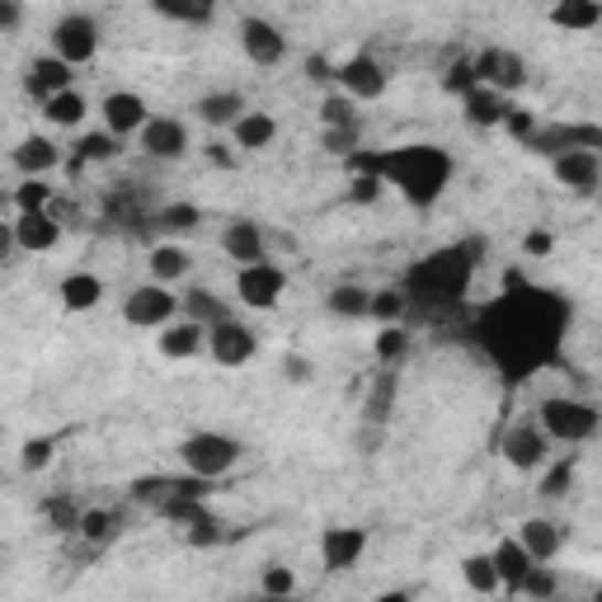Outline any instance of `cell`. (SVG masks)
I'll return each mask as SVG.
<instances>
[{
  "mask_svg": "<svg viewBox=\"0 0 602 602\" xmlns=\"http://www.w3.org/2000/svg\"><path fill=\"white\" fill-rule=\"evenodd\" d=\"M565 321H570V307L527 288L523 297H504L499 307H490L481 334L504 372H537L541 363L556 358V334Z\"/></svg>",
  "mask_w": 602,
  "mask_h": 602,
  "instance_id": "1",
  "label": "cell"
},
{
  "mask_svg": "<svg viewBox=\"0 0 602 602\" xmlns=\"http://www.w3.org/2000/svg\"><path fill=\"white\" fill-rule=\"evenodd\" d=\"M344 170L377 174L381 184H396L405 193V203L433 207L452 180V155L433 147V141H410V147H391V151H358L344 161Z\"/></svg>",
  "mask_w": 602,
  "mask_h": 602,
  "instance_id": "2",
  "label": "cell"
},
{
  "mask_svg": "<svg viewBox=\"0 0 602 602\" xmlns=\"http://www.w3.org/2000/svg\"><path fill=\"white\" fill-rule=\"evenodd\" d=\"M475 245H466V250H438L429 255L423 264H415L410 269V292L405 297H423V301H462L466 282H471V269H475Z\"/></svg>",
  "mask_w": 602,
  "mask_h": 602,
  "instance_id": "3",
  "label": "cell"
},
{
  "mask_svg": "<svg viewBox=\"0 0 602 602\" xmlns=\"http://www.w3.org/2000/svg\"><path fill=\"white\" fill-rule=\"evenodd\" d=\"M537 419H541L546 438H551V442H570V448H574V442H589V438L602 433V410H598V405H589V400H574V396L541 400Z\"/></svg>",
  "mask_w": 602,
  "mask_h": 602,
  "instance_id": "4",
  "label": "cell"
},
{
  "mask_svg": "<svg viewBox=\"0 0 602 602\" xmlns=\"http://www.w3.org/2000/svg\"><path fill=\"white\" fill-rule=\"evenodd\" d=\"M240 442L236 438H226V433H189L180 442V462L189 466V475H198V481H217V475H226L236 462H240Z\"/></svg>",
  "mask_w": 602,
  "mask_h": 602,
  "instance_id": "5",
  "label": "cell"
},
{
  "mask_svg": "<svg viewBox=\"0 0 602 602\" xmlns=\"http://www.w3.org/2000/svg\"><path fill=\"white\" fill-rule=\"evenodd\" d=\"M180 311H184V297H174L161 282H141V288H132L128 301H122V321L132 330H165L180 321Z\"/></svg>",
  "mask_w": 602,
  "mask_h": 602,
  "instance_id": "6",
  "label": "cell"
},
{
  "mask_svg": "<svg viewBox=\"0 0 602 602\" xmlns=\"http://www.w3.org/2000/svg\"><path fill=\"white\" fill-rule=\"evenodd\" d=\"M52 57H62L66 66H90L99 57V20L85 10H71L52 24Z\"/></svg>",
  "mask_w": 602,
  "mask_h": 602,
  "instance_id": "7",
  "label": "cell"
},
{
  "mask_svg": "<svg viewBox=\"0 0 602 602\" xmlns=\"http://www.w3.org/2000/svg\"><path fill=\"white\" fill-rule=\"evenodd\" d=\"M471 62H475V80L504 99H513L527 85V62L513 47H485L481 57H471Z\"/></svg>",
  "mask_w": 602,
  "mask_h": 602,
  "instance_id": "8",
  "label": "cell"
},
{
  "mask_svg": "<svg viewBox=\"0 0 602 602\" xmlns=\"http://www.w3.org/2000/svg\"><path fill=\"white\" fill-rule=\"evenodd\" d=\"M282 292H288V273H282L273 259L245 264V269L236 273V297H240L250 311H273L278 301H282Z\"/></svg>",
  "mask_w": 602,
  "mask_h": 602,
  "instance_id": "9",
  "label": "cell"
},
{
  "mask_svg": "<svg viewBox=\"0 0 602 602\" xmlns=\"http://www.w3.org/2000/svg\"><path fill=\"white\" fill-rule=\"evenodd\" d=\"M499 452H504V462L513 466V471H541L546 462H551V438H546V429L541 423H513V429L504 433V442H499Z\"/></svg>",
  "mask_w": 602,
  "mask_h": 602,
  "instance_id": "10",
  "label": "cell"
},
{
  "mask_svg": "<svg viewBox=\"0 0 602 602\" xmlns=\"http://www.w3.org/2000/svg\"><path fill=\"white\" fill-rule=\"evenodd\" d=\"M240 47H245V57L264 71L288 62V33H282L273 20H264V14H245L240 20Z\"/></svg>",
  "mask_w": 602,
  "mask_h": 602,
  "instance_id": "11",
  "label": "cell"
},
{
  "mask_svg": "<svg viewBox=\"0 0 602 602\" xmlns=\"http://www.w3.org/2000/svg\"><path fill=\"white\" fill-rule=\"evenodd\" d=\"M334 80H340V90L348 99H381L386 85H391L386 66L372 57V52H353V57H344L340 71H334Z\"/></svg>",
  "mask_w": 602,
  "mask_h": 602,
  "instance_id": "12",
  "label": "cell"
},
{
  "mask_svg": "<svg viewBox=\"0 0 602 602\" xmlns=\"http://www.w3.org/2000/svg\"><path fill=\"white\" fill-rule=\"evenodd\" d=\"M99 118H104V132H114L122 141V137H141V128H147L155 114L147 109V99L137 90H114V95H104Z\"/></svg>",
  "mask_w": 602,
  "mask_h": 602,
  "instance_id": "13",
  "label": "cell"
},
{
  "mask_svg": "<svg viewBox=\"0 0 602 602\" xmlns=\"http://www.w3.org/2000/svg\"><path fill=\"white\" fill-rule=\"evenodd\" d=\"M207 353L217 367H245V363H255V353H259V334L240 321H226L217 330H207Z\"/></svg>",
  "mask_w": 602,
  "mask_h": 602,
  "instance_id": "14",
  "label": "cell"
},
{
  "mask_svg": "<svg viewBox=\"0 0 602 602\" xmlns=\"http://www.w3.org/2000/svg\"><path fill=\"white\" fill-rule=\"evenodd\" d=\"M10 236H14V245H20L24 255H52L62 245L66 226L52 217V212H24V217L10 222Z\"/></svg>",
  "mask_w": 602,
  "mask_h": 602,
  "instance_id": "15",
  "label": "cell"
},
{
  "mask_svg": "<svg viewBox=\"0 0 602 602\" xmlns=\"http://www.w3.org/2000/svg\"><path fill=\"white\" fill-rule=\"evenodd\" d=\"M363 556H367V533H363V527H325V533H321V565L330 574L358 570Z\"/></svg>",
  "mask_w": 602,
  "mask_h": 602,
  "instance_id": "16",
  "label": "cell"
},
{
  "mask_svg": "<svg viewBox=\"0 0 602 602\" xmlns=\"http://www.w3.org/2000/svg\"><path fill=\"white\" fill-rule=\"evenodd\" d=\"M141 151L155 155V161H184L189 155V128L180 118H170V114H155L147 128H141Z\"/></svg>",
  "mask_w": 602,
  "mask_h": 602,
  "instance_id": "17",
  "label": "cell"
},
{
  "mask_svg": "<svg viewBox=\"0 0 602 602\" xmlns=\"http://www.w3.org/2000/svg\"><path fill=\"white\" fill-rule=\"evenodd\" d=\"M24 90L39 99V104H47V99H57V95H66V90H76V66H66L62 57H33L29 62V76H24Z\"/></svg>",
  "mask_w": 602,
  "mask_h": 602,
  "instance_id": "18",
  "label": "cell"
},
{
  "mask_svg": "<svg viewBox=\"0 0 602 602\" xmlns=\"http://www.w3.org/2000/svg\"><path fill=\"white\" fill-rule=\"evenodd\" d=\"M551 174L570 193H598V184H602V155H593V151H565V155H556V161H551Z\"/></svg>",
  "mask_w": 602,
  "mask_h": 602,
  "instance_id": "19",
  "label": "cell"
},
{
  "mask_svg": "<svg viewBox=\"0 0 602 602\" xmlns=\"http://www.w3.org/2000/svg\"><path fill=\"white\" fill-rule=\"evenodd\" d=\"M490 560H494V570H499V583H504V593H523V583H527V574H533V565H537L533 556H527V546L518 541V533L494 541Z\"/></svg>",
  "mask_w": 602,
  "mask_h": 602,
  "instance_id": "20",
  "label": "cell"
},
{
  "mask_svg": "<svg viewBox=\"0 0 602 602\" xmlns=\"http://www.w3.org/2000/svg\"><path fill=\"white\" fill-rule=\"evenodd\" d=\"M10 161H14V170H20L24 180H47V174L62 165V147H57L52 137H39V132H33V137H24L20 147L10 151Z\"/></svg>",
  "mask_w": 602,
  "mask_h": 602,
  "instance_id": "21",
  "label": "cell"
},
{
  "mask_svg": "<svg viewBox=\"0 0 602 602\" xmlns=\"http://www.w3.org/2000/svg\"><path fill=\"white\" fill-rule=\"evenodd\" d=\"M222 250H226V259H236L240 269H245V264H264V259H269V250H264V226L250 222V217L226 222V232H222Z\"/></svg>",
  "mask_w": 602,
  "mask_h": 602,
  "instance_id": "22",
  "label": "cell"
},
{
  "mask_svg": "<svg viewBox=\"0 0 602 602\" xmlns=\"http://www.w3.org/2000/svg\"><path fill=\"white\" fill-rule=\"evenodd\" d=\"M155 348L165 353L170 363H184V358H198V353L207 348V330L198 321H189V315H180L174 325L161 330V340H155Z\"/></svg>",
  "mask_w": 602,
  "mask_h": 602,
  "instance_id": "23",
  "label": "cell"
},
{
  "mask_svg": "<svg viewBox=\"0 0 602 602\" xmlns=\"http://www.w3.org/2000/svg\"><path fill=\"white\" fill-rule=\"evenodd\" d=\"M518 541L527 546V556H533L537 565H551L560 556V546H565V527L551 523V518H527L518 527Z\"/></svg>",
  "mask_w": 602,
  "mask_h": 602,
  "instance_id": "24",
  "label": "cell"
},
{
  "mask_svg": "<svg viewBox=\"0 0 602 602\" xmlns=\"http://www.w3.org/2000/svg\"><path fill=\"white\" fill-rule=\"evenodd\" d=\"M193 114H198V118L207 122V128H226V132H232L236 122H240L245 114H250V109H245L240 90H212V95L198 99V109H193Z\"/></svg>",
  "mask_w": 602,
  "mask_h": 602,
  "instance_id": "25",
  "label": "cell"
},
{
  "mask_svg": "<svg viewBox=\"0 0 602 602\" xmlns=\"http://www.w3.org/2000/svg\"><path fill=\"white\" fill-rule=\"evenodd\" d=\"M462 109H466V122H471V128H504L513 99L485 90V85H475V90L462 99Z\"/></svg>",
  "mask_w": 602,
  "mask_h": 602,
  "instance_id": "26",
  "label": "cell"
},
{
  "mask_svg": "<svg viewBox=\"0 0 602 602\" xmlns=\"http://www.w3.org/2000/svg\"><path fill=\"white\" fill-rule=\"evenodd\" d=\"M57 297H62V307L71 315H85V311H95L99 301H104V278H95V273H66Z\"/></svg>",
  "mask_w": 602,
  "mask_h": 602,
  "instance_id": "27",
  "label": "cell"
},
{
  "mask_svg": "<svg viewBox=\"0 0 602 602\" xmlns=\"http://www.w3.org/2000/svg\"><path fill=\"white\" fill-rule=\"evenodd\" d=\"M184 315H189V321H198L203 330H217L226 321H236L232 307H226V301L212 292V288H189L184 292Z\"/></svg>",
  "mask_w": 602,
  "mask_h": 602,
  "instance_id": "28",
  "label": "cell"
},
{
  "mask_svg": "<svg viewBox=\"0 0 602 602\" xmlns=\"http://www.w3.org/2000/svg\"><path fill=\"white\" fill-rule=\"evenodd\" d=\"M232 141L240 151H264V147H273L278 141V118L273 114H264V109H250L236 128H232Z\"/></svg>",
  "mask_w": 602,
  "mask_h": 602,
  "instance_id": "29",
  "label": "cell"
},
{
  "mask_svg": "<svg viewBox=\"0 0 602 602\" xmlns=\"http://www.w3.org/2000/svg\"><path fill=\"white\" fill-rule=\"evenodd\" d=\"M556 29L565 33H589L602 24V6L598 0H560V6H551V14H546Z\"/></svg>",
  "mask_w": 602,
  "mask_h": 602,
  "instance_id": "30",
  "label": "cell"
},
{
  "mask_svg": "<svg viewBox=\"0 0 602 602\" xmlns=\"http://www.w3.org/2000/svg\"><path fill=\"white\" fill-rule=\"evenodd\" d=\"M151 282H161V288H170V282H180L189 278V250L184 245H151Z\"/></svg>",
  "mask_w": 602,
  "mask_h": 602,
  "instance_id": "31",
  "label": "cell"
},
{
  "mask_svg": "<svg viewBox=\"0 0 602 602\" xmlns=\"http://www.w3.org/2000/svg\"><path fill=\"white\" fill-rule=\"evenodd\" d=\"M118 151H122V141L114 137V132H80L76 137V165L71 170H80V165H109V161H118Z\"/></svg>",
  "mask_w": 602,
  "mask_h": 602,
  "instance_id": "32",
  "label": "cell"
},
{
  "mask_svg": "<svg viewBox=\"0 0 602 602\" xmlns=\"http://www.w3.org/2000/svg\"><path fill=\"white\" fill-rule=\"evenodd\" d=\"M43 118L52 122V128H71V132H76L80 122L90 118V104H85L80 90H66V95H57V99L43 104Z\"/></svg>",
  "mask_w": 602,
  "mask_h": 602,
  "instance_id": "33",
  "label": "cell"
},
{
  "mask_svg": "<svg viewBox=\"0 0 602 602\" xmlns=\"http://www.w3.org/2000/svg\"><path fill=\"white\" fill-rule=\"evenodd\" d=\"M396 410V372H381L377 381H372V391H367V405H363V419L377 429V423H386Z\"/></svg>",
  "mask_w": 602,
  "mask_h": 602,
  "instance_id": "34",
  "label": "cell"
},
{
  "mask_svg": "<svg viewBox=\"0 0 602 602\" xmlns=\"http://www.w3.org/2000/svg\"><path fill=\"white\" fill-rule=\"evenodd\" d=\"M462 579H466V589L481 593V598H490V593L504 589V583H499V570H494V560H490V551L466 556V560H462Z\"/></svg>",
  "mask_w": 602,
  "mask_h": 602,
  "instance_id": "35",
  "label": "cell"
},
{
  "mask_svg": "<svg viewBox=\"0 0 602 602\" xmlns=\"http://www.w3.org/2000/svg\"><path fill=\"white\" fill-rule=\"evenodd\" d=\"M325 307L334 315H344V321H358V315H372V292L358 288V282H344V288H334L325 297Z\"/></svg>",
  "mask_w": 602,
  "mask_h": 602,
  "instance_id": "36",
  "label": "cell"
},
{
  "mask_svg": "<svg viewBox=\"0 0 602 602\" xmlns=\"http://www.w3.org/2000/svg\"><path fill=\"white\" fill-rule=\"evenodd\" d=\"M118 513L109 508H85V518H80V541H90V546H114L118 541Z\"/></svg>",
  "mask_w": 602,
  "mask_h": 602,
  "instance_id": "37",
  "label": "cell"
},
{
  "mask_svg": "<svg viewBox=\"0 0 602 602\" xmlns=\"http://www.w3.org/2000/svg\"><path fill=\"white\" fill-rule=\"evenodd\" d=\"M10 203H14V217H24V212H47L57 203V189L47 180H20V189L10 193Z\"/></svg>",
  "mask_w": 602,
  "mask_h": 602,
  "instance_id": "38",
  "label": "cell"
},
{
  "mask_svg": "<svg viewBox=\"0 0 602 602\" xmlns=\"http://www.w3.org/2000/svg\"><path fill=\"white\" fill-rule=\"evenodd\" d=\"M174 494H180V475H141V481L132 485V499L137 504H151L155 513H161Z\"/></svg>",
  "mask_w": 602,
  "mask_h": 602,
  "instance_id": "39",
  "label": "cell"
},
{
  "mask_svg": "<svg viewBox=\"0 0 602 602\" xmlns=\"http://www.w3.org/2000/svg\"><path fill=\"white\" fill-rule=\"evenodd\" d=\"M43 518L52 523V533H80L85 508L71 494H52V499H43Z\"/></svg>",
  "mask_w": 602,
  "mask_h": 602,
  "instance_id": "40",
  "label": "cell"
},
{
  "mask_svg": "<svg viewBox=\"0 0 602 602\" xmlns=\"http://www.w3.org/2000/svg\"><path fill=\"white\" fill-rule=\"evenodd\" d=\"M161 20H174V24H189V29H207L212 20H217V10L212 6H180V0H155L151 6Z\"/></svg>",
  "mask_w": 602,
  "mask_h": 602,
  "instance_id": "41",
  "label": "cell"
},
{
  "mask_svg": "<svg viewBox=\"0 0 602 602\" xmlns=\"http://www.w3.org/2000/svg\"><path fill=\"white\" fill-rule=\"evenodd\" d=\"M161 232H170V236H184V232H198V222H203V212L193 207V203H170V207H161L151 217Z\"/></svg>",
  "mask_w": 602,
  "mask_h": 602,
  "instance_id": "42",
  "label": "cell"
},
{
  "mask_svg": "<svg viewBox=\"0 0 602 602\" xmlns=\"http://www.w3.org/2000/svg\"><path fill=\"white\" fill-rule=\"evenodd\" d=\"M259 593H264V598H278V602H292V593H297V574H292V565H282V560L264 565V574H259Z\"/></svg>",
  "mask_w": 602,
  "mask_h": 602,
  "instance_id": "43",
  "label": "cell"
},
{
  "mask_svg": "<svg viewBox=\"0 0 602 602\" xmlns=\"http://www.w3.org/2000/svg\"><path fill=\"white\" fill-rule=\"evenodd\" d=\"M372 348H377V363L391 372L396 363H405V353H410V334H405L400 325H381L377 330V344H372Z\"/></svg>",
  "mask_w": 602,
  "mask_h": 602,
  "instance_id": "44",
  "label": "cell"
},
{
  "mask_svg": "<svg viewBox=\"0 0 602 602\" xmlns=\"http://www.w3.org/2000/svg\"><path fill=\"white\" fill-rule=\"evenodd\" d=\"M321 122H325V128H358V99H348L344 90L325 95V104H321Z\"/></svg>",
  "mask_w": 602,
  "mask_h": 602,
  "instance_id": "45",
  "label": "cell"
},
{
  "mask_svg": "<svg viewBox=\"0 0 602 602\" xmlns=\"http://www.w3.org/2000/svg\"><path fill=\"white\" fill-rule=\"evenodd\" d=\"M410 311V297H405L400 288H381V292H372V321H381V325H400V315Z\"/></svg>",
  "mask_w": 602,
  "mask_h": 602,
  "instance_id": "46",
  "label": "cell"
},
{
  "mask_svg": "<svg viewBox=\"0 0 602 602\" xmlns=\"http://www.w3.org/2000/svg\"><path fill=\"white\" fill-rule=\"evenodd\" d=\"M570 485H574V462L565 456V462H551V471L541 475V499H560V494H570Z\"/></svg>",
  "mask_w": 602,
  "mask_h": 602,
  "instance_id": "47",
  "label": "cell"
},
{
  "mask_svg": "<svg viewBox=\"0 0 602 602\" xmlns=\"http://www.w3.org/2000/svg\"><path fill=\"white\" fill-rule=\"evenodd\" d=\"M52 452H57V438H29L24 448H20V466L24 471H47L52 466Z\"/></svg>",
  "mask_w": 602,
  "mask_h": 602,
  "instance_id": "48",
  "label": "cell"
},
{
  "mask_svg": "<svg viewBox=\"0 0 602 602\" xmlns=\"http://www.w3.org/2000/svg\"><path fill=\"white\" fill-rule=\"evenodd\" d=\"M475 85H481L475 80V62H456V66H448V76H442V90L456 95V99H466Z\"/></svg>",
  "mask_w": 602,
  "mask_h": 602,
  "instance_id": "49",
  "label": "cell"
},
{
  "mask_svg": "<svg viewBox=\"0 0 602 602\" xmlns=\"http://www.w3.org/2000/svg\"><path fill=\"white\" fill-rule=\"evenodd\" d=\"M556 570L551 565H533V574H527V583H523V593L527 598H537V602H546V598H556Z\"/></svg>",
  "mask_w": 602,
  "mask_h": 602,
  "instance_id": "50",
  "label": "cell"
},
{
  "mask_svg": "<svg viewBox=\"0 0 602 602\" xmlns=\"http://www.w3.org/2000/svg\"><path fill=\"white\" fill-rule=\"evenodd\" d=\"M358 137H363V128H325V151L330 155H358Z\"/></svg>",
  "mask_w": 602,
  "mask_h": 602,
  "instance_id": "51",
  "label": "cell"
},
{
  "mask_svg": "<svg viewBox=\"0 0 602 602\" xmlns=\"http://www.w3.org/2000/svg\"><path fill=\"white\" fill-rule=\"evenodd\" d=\"M381 180H377V174H348V203H377L381 198Z\"/></svg>",
  "mask_w": 602,
  "mask_h": 602,
  "instance_id": "52",
  "label": "cell"
},
{
  "mask_svg": "<svg viewBox=\"0 0 602 602\" xmlns=\"http://www.w3.org/2000/svg\"><path fill=\"white\" fill-rule=\"evenodd\" d=\"M504 128H508V137H513V141H527V137H537L541 122H537L533 114H527V109H518V104H513L508 118H504Z\"/></svg>",
  "mask_w": 602,
  "mask_h": 602,
  "instance_id": "53",
  "label": "cell"
},
{
  "mask_svg": "<svg viewBox=\"0 0 602 602\" xmlns=\"http://www.w3.org/2000/svg\"><path fill=\"white\" fill-rule=\"evenodd\" d=\"M282 372H288V381H292V386H307V381L315 377V363H311V358H301V353H288V358H282Z\"/></svg>",
  "mask_w": 602,
  "mask_h": 602,
  "instance_id": "54",
  "label": "cell"
},
{
  "mask_svg": "<svg viewBox=\"0 0 602 602\" xmlns=\"http://www.w3.org/2000/svg\"><path fill=\"white\" fill-rule=\"evenodd\" d=\"M203 155H207V165H217V170H236V151H226V141H207Z\"/></svg>",
  "mask_w": 602,
  "mask_h": 602,
  "instance_id": "55",
  "label": "cell"
},
{
  "mask_svg": "<svg viewBox=\"0 0 602 602\" xmlns=\"http://www.w3.org/2000/svg\"><path fill=\"white\" fill-rule=\"evenodd\" d=\"M20 20H24L20 0H0V33H14V29H20Z\"/></svg>",
  "mask_w": 602,
  "mask_h": 602,
  "instance_id": "56",
  "label": "cell"
},
{
  "mask_svg": "<svg viewBox=\"0 0 602 602\" xmlns=\"http://www.w3.org/2000/svg\"><path fill=\"white\" fill-rule=\"evenodd\" d=\"M551 232H527V240H523V250L527 255H551Z\"/></svg>",
  "mask_w": 602,
  "mask_h": 602,
  "instance_id": "57",
  "label": "cell"
},
{
  "mask_svg": "<svg viewBox=\"0 0 602 602\" xmlns=\"http://www.w3.org/2000/svg\"><path fill=\"white\" fill-rule=\"evenodd\" d=\"M334 71H340V66H330L325 57H307V76L311 80H334Z\"/></svg>",
  "mask_w": 602,
  "mask_h": 602,
  "instance_id": "58",
  "label": "cell"
},
{
  "mask_svg": "<svg viewBox=\"0 0 602 602\" xmlns=\"http://www.w3.org/2000/svg\"><path fill=\"white\" fill-rule=\"evenodd\" d=\"M372 602H415V598L405 593V589H391V593H381V598H372Z\"/></svg>",
  "mask_w": 602,
  "mask_h": 602,
  "instance_id": "59",
  "label": "cell"
},
{
  "mask_svg": "<svg viewBox=\"0 0 602 602\" xmlns=\"http://www.w3.org/2000/svg\"><path fill=\"white\" fill-rule=\"evenodd\" d=\"M593 602H602V583H598V589H593Z\"/></svg>",
  "mask_w": 602,
  "mask_h": 602,
  "instance_id": "60",
  "label": "cell"
},
{
  "mask_svg": "<svg viewBox=\"0 0 602 602\" xmlns=\"http://www.w3.org/2000/svg\"><path fill=\"white\" fill-rule=\"evenodd\" d=\"M255 602H278V598H255Z\"/></svg>",
  "mask_w": 602,
  "mask_h": 602,
  "instance_id": "61",
  "label": "cell"
}]
</instances>
